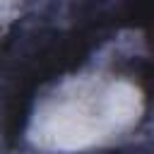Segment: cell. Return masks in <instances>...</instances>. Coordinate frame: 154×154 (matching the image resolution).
<instances>
[{
  "label": "cell",
  "mask_w": 154,
  "mask_h": 154,
  "mask_svg": "<svg viewBox=\"0 0 154 154\" xmlns=\"http://www.w3.org/2000/svg\"><path fill=\"white\" fill-rule=\"evenodd\" d=\"M142 113V94L128 77L79 75L65 79L31 116L29 140L51 154H77L130 132Z\"/></svg>",
  "instance_id": "1"
}]
</instances>
